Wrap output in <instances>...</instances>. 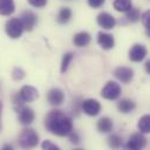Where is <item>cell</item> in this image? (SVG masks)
Masks as SVG:
<instances>
[{
	"instance_id": "obj_1",
	"label": "cell",
	"mask_w": 150,
	"mask_h": 150,
	"mask_svg": "<svg viewBox=\"0 0 150 150\" xmlns=\"http://www.w3.org/2000/svg\"><path fill=\"white\" fill-rule=\"evenodd\" d=\"M45 127L50 134L60 137L68 136V134L74 130L71 118L60 109H53L46 115Z\"/></svg>"
},
{
	"instance_id": "obj_2",
	"label": "cell",
	"mask_w": 150,
	"mask_h": 150,
	"mask_svg": "<svg viewBox=\"0 0 150 150\" xmlns=\"http://www.w3.org/2000/svg\"><path fill=\"white\" fill-rule=\"evenodd\" d=\"M19 145L23 149H32L39 144V135L32 128H25L19 135Z\"/></svg>"
},
{
	"instance_id": "obj_3",
	"label": "cell",
	"mask_w": 150,
	"mask_h": 150,
	"mask_svg": "<svg viewBox=\"0 0 150 150\" xmlns=\"http://www.w3.org/2000/svg\"><path fill=\"white\" fill-rule=\"evenodd\" d=\"M122 88L115 81H108L101 89V96L108 101H115L121 96Z\"/></svg>"
},
{
	"instance_id": "obj_4",
	"label": "cell",
	"mask_w": 150,
	"mask_h": 150,
	"mask_svg": "<svg viewBox=\"0 0 150 150\" xmlns=\"http://www.w3.org/2000/svg\"><path fill=\"white\" fill-rule=\"evenodd\" d=\"M23 30V26L19 18H12L5 23V32L11 39H19Z\"/></svg>"
},
{
	"instance_id": "obj_5",
	"label": "cell",
	"mask_w": 150,
	"mask_h": 150,
	"mask_svg": "<svg viewBox=\"0 0 150 150\" xmlns=\"http://www.w3.org/2000/svg\"><path fill=\"white\" fill-rule=\"evenodd\" d=\"M16 114H18V120L22 125H29L33 123L35 120V112L32 108L22 104L19 107H15Z\"/></svg>"
},
{
	"instance_id": "obj_6",
	"label": "cell",
	"mask_w": 150,
	"mask_h": 150,
	"mask_svg": "<svg viewBox=\"0 0 150 150\" xmlns=\"http://www.w3.org/2000/svg\"><path fill=\"white\" fill-rule=\"evenodd\" d=\"M102 110L101 103L95 98H86L81 102V111L88 116H97Z\"/></svg>"
},
{
	"instance_id": "obj_7",
	"label": "cell",
	"mask_w": 150,
	"mask_h": 150,
	"mask_svg": "<svg viewBox=\"0 0 150 150\" xmlns=\"http://www.w3.org/2000/svg\"><path fill=\"white\" fill-rule=\"evenodd\" d=\"M145 146H146V138L142 132L132 134L125 144V148L130 150H139V149H144Z\"/></svg>"
},
{
	"instance_id": "obj_8",
	"label": "cell",
	"mask_w": 150,
	"mask_h": 150,
	"mask_svg": "<svg viewBox=\"0 0 150 150\" xmlns=\"http://www.w3.org/2000/svg\"><path fill=\"white\" fill-rule=\"evenodd\" d=\"M146 54H148V49L145 48L144 45H142V43H135L129 49L128 57L132 62H141V61H143L145 59Z\"/></svg>"
},
{
	"instance_id": "obj_9",
	"label": "cell",
	"mask_w": 150,
	"mask_h": 150,
	"mask_svg": "<svg viewBox=\"0 0 150 150\" xmlns=\"http://www.w3.org/2000/svg\"><path fill=\"white\" fill-rule=\"evenodd\" d=\"M112 74L120 82H122L124 84L130 83L134 79V70L130 67H124V66L117 67V68H115Z\"/></svg>"
},
{
	"instance_id": "obj_10",
	"label": "cell",
	"mask_w": 150,
	"mask_h": 150,
	"mask_svg": "<svg viewBox=\"0 0 150 150\" xmlns=\"http://www.w3.org/2000/svg\"><path fill=\"white\" fill-rule=\"evenodd\" d=\"M19 19L21 20V23L23 26V29L27 30V32H32L34 29V27L36 26V23H38V16L32 11H25V12H22Z\"/></svg>"
},
{
	"instance_id": "obj_11",
	"label": "cell",
	"mask_w": 150,
	"mask_h": 150,
	"mask_svg": "<svg viewBox=\"0 0 150 150\" xmlns=\"http://www.w3.org/2000/svg\"><path fill=\"white\" fill-rule=\"evenodd\" d=\"M47 101L53 107H59L64 102V93L60 88H52L47 93Z\"/></svg>"
},
{
	"instance_id": "obj_12",
	"label": "cell",
	"mask_w": 150,
	"mask_h": 150,
	"mask_svg": "<svg viewBox=\"0 0 150 150\" xmlns=\"http://www.w3.org/2000/svg\"><path fill=\"white\" fill-rule=\"evenodd\" d=\"M96 21L98 26L102 27L103 29H112L116 26V19L114 18V15H111L108 12H101L97 15Z\"/></svg>"
},
{
	"instance_id": "obj_13",
	"label": "cell",
	"mask_w": 150,
	"mask_h": 150,
	"mask_svg": "<svg viewBox=\"0 0 150 150\" xmlns=\"http://www.w3.org/2000/svg\"><path fill=\"white\" fill-rule=\"evenodd\" d=\"M96 41L98 43V46L104 49V50H110L114 48L115 46V39L111 34L105 33V32H98L97 33V38Z\"/></svg>"
},
{
	"instance_id": "obj_14",
	"label": "cell",
	"mask_w": 150,
	"mask_h": 150,
	"mask_svg": "<svg viewBox=\"0 0 150 150\" xmlns=\"http://www.w3.org/2000/svg\"><path fill=\"white\" fill-rule=\"evenodd\" d=\"M19 95H20L21 100L25 103L26 102H33V101L39 98V91L33 86H23V87H21V89L19 90Z\"/></svg>"
},
{
	"instance_id": "obj_15",
	"label": "cell",
	"mask_w": 150,
	"mask_h": 150,
	"mask_svg": "<svg viewBox=\"0 0 150 150\" xmlns=\"http://www.w3.org/2000/svg\"><path fill=\"white\" fill-rule=\"evenodd\" d=\"M91 41V36L88 32H79L73 38V43L76 47H87Z\"/></svg>"
},
{
	"instance_id": "obj_16",
	"label": "cell",
	"mask_w": 150,
	"mask_h": 150,
	"mask_svg": "<svg viewBox=\"0 0 150 150\" xmlns=\"http://www.w3.org/2000/svg\"><path fill=\"white\" fill-rule=\"evenodd\" d=\"M96 128L98 130V132H102V134H108L114 128V122L111 118L107 117V116H103L101 118H98L97 123H96Z\"/></svg>"
},
{
	"instance_id": "obj_17",
	"label": "cell",
	"mask_w": 150,
	"mask_h": 150,
	"mask_svg": "<svg viewBox=\"0 0 150 150\" xmlns=\"http://www.w3.org/2000/svg\"><path fill=\"white\" fill-rule=\"evenodd\" d=\"M136 108V103L130 98H122L117 102V109L121 114H129L134 111Z\"/></svg>"
},
{
	"instance_id": "obj_18",
	"label": "cell",
	"mask_w": 150,
	"mask_h": 150,
	"mask_svg": "<svg viewBox=\"0 0 150 150\" xmlns=\"http://www.w3.org/2000/svg\"><path fill=\"white\" fill-rule=\"evenodd\" d=\"M15 11L14 0H0V15L8 16Z\"/></svg>"
},
{
	"instance_id": "obj_19",
	"label": "cell",
	"mask_w": 150,
	"mask_h": 150,
	"mask_svg": "<svg viewBox=\"0 0 150 150\" xmlns=\"http://www.w3.org/2000/svg\"><path fill=\"white\" fill-rule=\"evenodd\" d=\"M71 9L69 8V7H62L60 11H59V13H57V15H56V21H57V23H60V25H66V23H68L69 22V20L71 19Z\"/></svg>"
},
{
	"instance_id": "obj_20",
	"label": "cell",
	"mask_w": 150,
	"mask_h": 150,
	"mask_svg": "<svg viewBox=\"0 0 150 150\" xmlns=\"http://www.w3.org/2000/svg\"><path fill=\"white\" fill-rule=\"evenodd\" d=\"M112 7L117 12L125 13L127 11H129L132 7V0H114Z\"/></svg>"
},
{
	"instance_id": "obj_21",
	"label": "cell",
	"mask_w": 150,
	"mask_h": 150,
	"mask_svg": "<svg viewBox=\"0 0 150 150\" xmlns=\"http://www.w3.org/2000/svg\"><path fill=\"white\" fill-rule=\"evenodd\" d=\"M137 128L139 132L142 134H148L150 132V116L149 115H143L137 123Z\"/></svg>"
},
{
	"instance_id": "obj_22",
	"label": "cell",
	"mask_w": 150,
	"mask_h": 150,
	"mask_svg": "<svg viewBox=\"0 0 150 150\" xmlns=\"http://www.w3.org/2000/svg\"><path fill=\"white\" fill-rule=\"evenodd\" d=\"M125 19L129 22H131V23H135V22L139 21V19H141V11H139V8L131 7L129 11L125 12Z\"/></svg>"
},
{
	"instance_id": "obj_23",
	"label": "cell",
	"mask_w": 150,
	"mask_h": 150,
	"mask_svg": "<svg viewBox=\"0 0 150 150\" xmlns=\"http://www.w3.org/2000/svg\"><path fill=\"white\" fill-rule=\"evenodd\" d=\"M73 59H74V54H73L71 52H68V53L63 54L62 61H61V67H60V71H61L62 74H64V73L68 70L69 64H70V62L73 61Z\"/></svg>"
},
{
	"instance_id": "obj_24",
	"label": "cell",
	"mask_w": 150,
	"mask_h": 150,
	"mask_svg": "<svg viewBox=\"0 0 150 150\" xmlns=\"http://www.w3.org/2000/svg\"><path fill=\"white\" fill-rule=\"evenodd\" d=\"M122 137L117 134H112L108 137V145L112 149H118L122 146Z\"/></svg>"
},
{
	"instance_id": "obj_25",
	"label": "cell",
	"mask_w": 150,
	"mask_h": 150,
	"mask_svg": "<svg viewBox=\"0 0 150 150\" xmlns=\"http://www.w3.org/2000/svg\"><path fill=\"white\" fill-rule=\"evenodd\" d=\"M141 21L146 29L148 34L150 35V11H145L143 14H141Z\"/></svg>"
},
{
	"instance_id": "obj_26",
	"label": "cell",
	"mask_w": 150,
	"mask_h": 150,
	"mask_svg": "<svg viewBox=\"0 0 150 150\" xmlns=\"http://www.w3.org/2000/svg\"><path fill=\"white\" fill-rule=\"evenodd\" d=\"M25 76H26V71L20 67H15L12 71V79L14 81H21Z\"/></svg>"
},
{
	"instance_id": "obj_27",
	"label": "cell",
	"mask_w": 150,
	"mask_h": 150,
	"mask_svg": "<svg viewBox=\"0 0 150 150\" xmlns=\"http://www.w3.org/2000/svg\"><path fill=\"white\" fill-rule=\"evenodd\" d=\"M68 136H69V141H70V143H71V144L77 145V144H80V143H81V137H80V135H79L76 131L71 130V131L68 134Z\"/></svg>"
},
{
	"instance_id": "obj_28",
	"label": "cell",
	"mask_w": 150,
	"mask_h": 150,
	"mask_svg": "<svg viewBox=\"0 0 150 150\" xmlns=\"http://www.w3.org/2000/svg\"><path fill=\"white\" fill-rule=\"evenodd\" d=\"M81 102H82L81 98H75V101H73L71 110H73V114H74L75 116H77L79 112L81 111Z\"/></svg>"
},
{
	"instance_id": "obj_29",
	"label": "cell",
	"mask_w": 150,
	"mask_h": 150,
	"mask_svg": "<svg viewBox=\"0 0 150 150\" xmlns=\"http://www.w3.org/2000/svg\"><path fill=\"white\" fill-rule=\"evenodd\" d=\"M28 4L35 8H42L47 5V0H27Z\"/></svg>"
},
{
	"instance_id": "obj_30",
	"label": "cell",
	"mask_w": 150,
	"mask_h": 150,
	"mask_svg": "<svg viewBox=\"0 0 150 150\" xmlns=\"http://www.w3.org/2000/svg\"><path fill=\"white\" fill-rule=\"evenodd\" d=\"M41 148H42V149H47V150H59V149H60L56 144L52 143L50 141H45V142H42Z\"/></svg>"
},
{
	"instance_id": "obj_31",
	"label": "cell",
	"mask_w": 150,
	"mask_h": 150,
	"mask_svg": "<svg viewBox=\"0 0 150 150\" xmlns=\"http://www.w3.org/2000/svg\"><path fill=\"white\" fill-rule=\"evenodd\" d=\"M87 2L91 8H100L104 5L105 0H87Z\"/></svg>"
},
{
	"instance_id": "obj_32",
	"label": "cell",
	"mask_w": 150,
	"mask_h": 150,
	"mask_svg": "<svg viewBox=\"0 0 150 150\" xmlns=\"http://www.w3.org/2000/svg\"><path fill=\"white\" fill-rule=\"evenodd\" d=\"M2 110H4V104L2 101L0 100V131L2 129Z\"/></svg>"
},
{
	"instance_id": "obj_33",
	"label": "cell",
	"mask_w": 150,
	"mask_h": 150,
	"mask_svg": "<svg viewBox=\"0 0 150 150\" xmlns=\"http://www.w3.org/2000/svg\"><path fill=\"white\" fill-rule=\"evenodd\" d=\"M145 70H146L148 74H150V60H148L145 62Z\"/></svg>"
},
{
	"instance_id": "obj_34",
	"label": "cell",
	"mask_w": 150,
	"mask_h": 150,
	"mask_svg": "<svg viewBox=\"0 0 150 150\" xmlns=\"http://www.w3.org/2000/svg\"><path fill=\"white\" fill-rule=\"evenodd\" d=\"M2 149H4V150H7V149H8V150H12V149H13V146H12L11 144H5V145L2 146Z\"/></svg>"
}]
</instances>
